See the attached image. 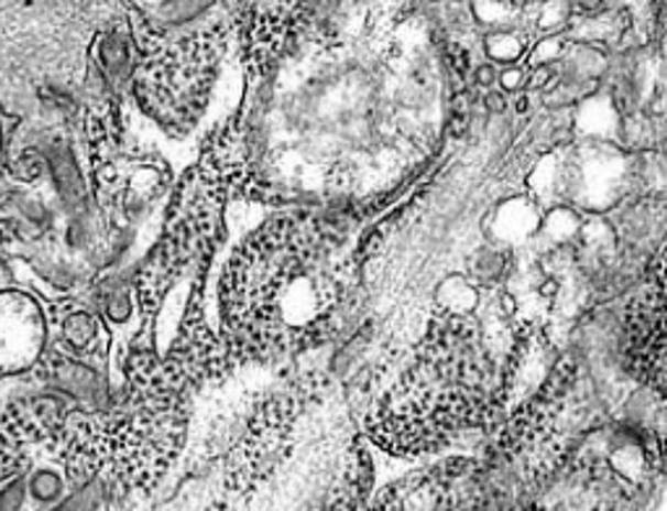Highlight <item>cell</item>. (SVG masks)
<instances>
[{
  "label": "cell",
  "mask_w": 667,
  "mask_h": 511,
  "mask_svg": "<svg viewBox=\"0 0 667 511\" xmlns=\"http://www.w3.org/2000/svg\"><path fill=\"white\" fill-rule=\"evenodd\" d=\"M326 227L310 217L274 219L227 261L222 314L238 350L293 352L326 337L345 293Z\"/></svg>",
  "instance_id": "cell-1"
},
{
  "label": "cell",
  "mask_w": 667,
  "mask_h": 511,
  "mask_svg": "<svg viewBox=\"0 0 667 511\" xmlns=\"http://www.w3.org/2000/svg\"><path fill=\"white\" fill-rule=\"evenodd\" d=\"M491 360L470 316L441 314L392 392L373 410L371 433L396 454L436 452L491 407Z\"/></svg>",
  "instance_id": "cell-2"
},
{
  "label": "cell",
  "mask_w": 667,
  "mask_h": 511,
  "mask_svg": "<svg viewBox=\"0 0 667 511\" xmlns=\"http://www.w3.org/2000/svg\"><path fill=\"white\" fill-rule=\"evenodd\" d=\"M222 50V26H207L162 45L139 76V97L149 116L177 133L194 126L207 108Z\"/></svg>",
  "instance_id": "cell-3"
},
{
  "label": "cell",
  "mask_w": 667,
  "mask_h": 511,
  "mask_svg": "<svg viewBox=\"0 0 667 511\" xmlns=\"http://www.w3.org/2000/svg\"><path fill=\"white\" fill-rule=\"evenodd\" d=\"M47 345V318L37 297L21 290L0 293V376L24 373L40 363Z\"/></svg>",
  "instance_id": "cell-4"
},
{
  "label": "cell",
  "mask_w": 667,
  "mask_h": 511,
  "mask_svg": "<svg viewBox=\"0 0 667 511\" xmlns=\"http://www.w3.org/2000/svg\"><path fill=\"white\" fill-rule=\"evenodd\" d=\"M626 350L636 376L663 394L665 381V297L663 269L655 276V287L631 303L626 316Z\"/></svg>",
  "instance_id": "cell-5"
},
{
  "label": "cell",
  "mask_w": 667,
  "mask_h": 511,
  "mask_svg": "<svg viewBox=\"0 0 667 511\" xmlns=\"http://www.w3.org/2000/svg\"><path fill=\"white\" fill-rule=\"evenodd\" d=\"M45 157L47 173L53 177L55 194L68 209H79L84 204V196H87V188H84V177L81 170L76 165L74 154L66 144H53L47 146L45 152H40Z\"/></svg>",
  "instance_id": "cell-6"
},
{
  "label": "cell",
  "mask_w": 667,
  "mask_h": 511,
  "mask_svg": "<svg viewBox=\"0 0 667 511\" xmlns=\"http://www.w3.org/2000/svg\"><path fill=\"white\" fill-rule=\"evenodd\" d=\"M58 337L70 355H89L102 339V322L89 308H68L58 318Z\"/></svg>",
  "instance_id": "cell-7"
},
{
  "label": "cell",
  "mask_w": 667,
  "mask_h": 511,
  "mask_svg": "<svg viewBox=\"0 0 667 511\" xmlns=\"http://www.w3.org/2000/svg\"><path fill=\"white\" fill-rule=\"evenodd\" d=\"M26 486V499H32L40 507H53L63 499V491H66V478L58 467L53 465H40L34 467L30 478L24 480Z\"/></svg>",
  "instance_id": "cell-8"
},
{
  "label": "cell",
  "mask_w": 667,
  "mask_h": 511,
  "mask_svg": "<svg viewBox=\"0 0 667 511\" xmlns=\"http://www.w3.org/2000/svg\"><path fill=\"white\" fill-rule=\"evenodd\" d=\"M53 379L58 387L66 389L68 394H76V396L95 394L99 387L97 371H91V368L84 366L81 360H63V363L55 366Z\"/></svg>",
  "instance_id": "cell-9"
},
{
  "label": "cell",
  "mask_w": 667,
  "mask_h": 511,
  "mask_svg": "<svg viewBox=\"0 0 667 511\" xmlns=\"http://www.w3.org/2000/svg\"><path fill=\"white\" fill-rule=\"evenodd\" d=\"M128 58L131 55H128L125 37H120V34H108V37L99 42V63H102V68L108 70L112 79L125 74Z\"/></svg>",
  "instance_id": "cell-10"
},
{
  "label": "cell",
  "mask_w": 667,
  "mask_h": 511,
  "mask_svg": "<svg viewBox=\"0 0 667 511\" xmlns=\"http://www.w3.org/2000/svg\"><path fill=\"white\" fill-rule=\"evenodd\" d=\"M47 173L45 157L40 152H26L21 157L13 160V165L9 167V177H17L21 183H34L40 181L42 175Z\"/></svg>",
  "instance_id": "cell-11"
},
{
  "label": "cell",
  "mask_w": 667,
  "mask_h": 511,
  "mask_svg": "<svg viewBox=\"0 0 667 511\" xmlns=\"http://www.w3.org/2000/svg\"><path fill=\"white\" fill-rule=\"evenodd\" d=\"M26 501L24 480H13L0 491V511H21Z\"/></svg>",
  "instance_id": "cell-12"
},
{
  "label": "cell",
  "mask_w": 667,
  "mask_h": 511,
  "mask_svg": "<svg viewBox=\"0 0 667 511\" xmlns=\"http://www.w3.org/2000/svg\"><path fill=\"white\" fill-rule=\"evenodd\" d=\"M105 311H108V316L116 318V322H123L128 311H131V303H128L123 290H112V293H108V297H105Z\"/></svg>",
  "instance_id": "cell-13"
},
{
  "label": "cell",
  "mask_w": 667,
  "mask_h": 511,
  "mask_svg": "<svg viewBox=\"0 0 667 511\" xmlns=\"http://www.w3.org/2000/svg\"><path fill=\"white\" fill-rule=\"evenodd\" d=\"M522 74H503L501 76V81H503V87L506 89H520L522 87Z\"/></svg>",
  "instance_id": "cell-14"
},
{
  "label": "cell",
  "mask_w": 667,
  "mask_h": 511,
  "mask_svg": "<svg viewBox=\"0 0 667 511\" xmlns=\"http://www.w3.org/2000/svg\"><path fill=\"white\" fill-rule=\"evenodd\" d=\"M488 108H491L493 112H501L503 108H506V102H503V95H491V97H488Z\"/></svg>",
  "instance_id": "cell-15"
},
{
  "label": "cell",
  "mask_w": 667,
  "mask_h": 511,
  "mask_svg": "<svg viewBox=\"0 0 667 511\" xmlns=\"http://www.w3.org/2000/svg\"><path fill=\"white\" fill-rule=\"evenodd\" d=\"M478 81L485 84V87H488V84H493V70L491 68H480L478 70Z\"/></svg>",
  "instance_id": "cell-16"
},
{
  "label": "cell",
  "mask_w": 667,
  "mask_h": 511,
  "mask_svg": "<svg viewBox=\"0 0 667 511\" xmlns=\"http://www.w3.org/2000/svg\"><path fill=\"white\" fill-rule=\"evenodd\" d=\"M6 181H9V167H6L3 162H0V186H3Z\"/></svg>",
  "instance_id": "cell-17"
},
{
  "label": "cell",
  "mask_w": 667,
  "mask_h": 511,
  "mask_svg": "<svg viewBox=\"0 0 667 511\" xmlns=\"http://www.w3.org/2000/svg\"><path fill=\"white\" fill-rule=\"evenodd\" d=\"M6 149V133H3V118H0V154H3Z\"/></svg>",
  "instance_id": "cell-18"
}]
</instances>
